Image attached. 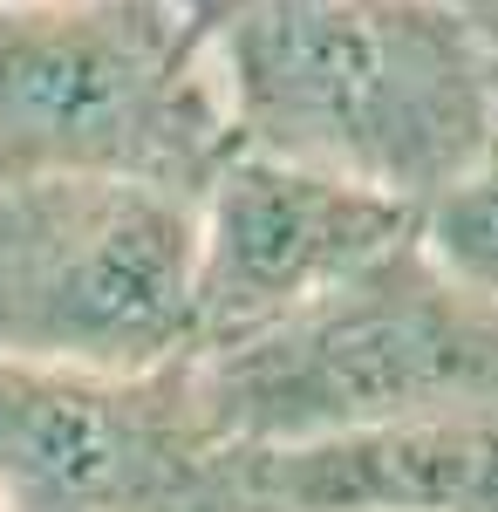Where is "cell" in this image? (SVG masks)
I'll use <instances>...</instances> for the list:
<instances>
[{
    "label": "cell",
    "mask_w": 498,
    "mask_h": 512,
    "mask_svg": "<svg viewBox=\"0 0 498 512\" xmlns=\"http://www.w3.org/2000/svg\"><path fill=\"white\" fill-rule=\"evenodd\" d=\"M232 151L198 0H0V171L198 198Z\"/></svg>",
    "instance_id": "obj_3"
},
{
    "label": "cell",
    "mask_w": 498,
    "mask_h": 512,
    "mask_svg": "<svg viewBox=\"0 0 498 512\" xmlns=\"http://www.w3.org/2000/svg\"><path fill=\"white\" fill-rule=\"evenodd\" d=\"M0 512H253L192 362L96 376L0 355Z\"/></svg>",
    "instance_id": "obj_5"
},
{
    "label": "cell",
    "mask_w": 498,
    "mask_h": 512,
    "mask_svg": "<svg viewBox=\"0 0 498 512\" xmlns=\"http://www.w3.org/2000/svg\"><path fill=\"white\" fill-rule=\"evenodd\" d=\"M192 198L82 178L0 171V355L96 376L192 362Z\"/></svg>",
    "instance_id": "obj_4"
},
{
    "label": "cell",
    "mask_w": 498,
    "mask_h": 512,
    "mask_svg": "<svg viewBox=\"0 0 498 512\" xmlns=\"http://www.w3.org/2000/svg\"><path fill=\"white\" fill-rule=\"evenodd\" d=\"M232 458L253 512H498V403Z\"/></svg>",
    "instance_id": "obj_7"
},
{
    "label": "cell",
    "mask_w": 498,
    "mask_h": 512,
    "mask_svg": "<svg viewBox=\"0 0 498 512\" xmlns=\"http://www.w3.org/2000/svg\"><path fill=\"white\" fill-rule=\"evenodd\" d=\"M478 41H485V82H492V123H498V0L478 14Z\"/></svg>",
    "instance_id": "obj_9"
},
{
    "label": "cell",
    "mask_w": 498,
    "mask_h": 512,
    "mask_svg": "<svg viewBox=\"0 0 498 512\" xmlns=\"http://www.w3.org/2000/svg\"><path fill=\"white\" fill-rule=\"evenodd\" d=\"M451 7H464V14H485V7H492V0H451Z\"/></svg>",
    "instance_id": "obj_10"
},
{
    "label": "cell",
    "mask_w": 498,
    "mask_h": 512,
    "mask_svg": "<svg viewBox=\"0 0 498 512\" xmlns=\"http://www.w3.org/2000/svg\"><path fill=\"white\" fill-rule=\"evenodd\" d=\"M205 41L239 151L403 205L498 130L478 14L451 0H226Z\"/></svg>",
    "instance_id": "obj_1"
},
{
    "label": "cell",
    "mask_w": 498,
    "mask_h": 512,
    "mask_svg": "<svg viewBox=\"0 0 498 512\" xmlns=\"http://www.w3.org/2000/svg\"><path fill=\"white\" fill-rule=\"evenodd\" d=\"M192 212V355L301 315L307 301L396 253L417 226V205L267 151H232Z\"/></svg>",
    "instance_id": "obj_6"
},
{
    "label": "cell",
    "mask_w": 498,
    "mask_h": 512,
    "mask_svg": "<svg viewBox=\"0 0 498 512\" xmlns=\"http://www.w3.org/2000/svg\"><path fill=\"white\" fill-rule=\"evenodd\" d=\"M192 396L239 451L498 403V308L444 280L410 233L301 315L192 355Z\"/></svg>",
    "instance_id": "obj_2"
},
{
    "label": "cell",
    "mask_w": 498,
    "mask_h": 512,
    "mask_svg": "<svg viewBox=\"0 0 498 512\" xmlns=\"http://www.w3.org/2000/svg\"><path fill=\"white\" fill-rule=\"evenodd\" d=\"M410 233L444 280L498 308V130L417 205Z\"/></svg>",
    "instance_id": "obj_8"
}]
</instances>
